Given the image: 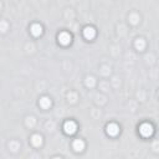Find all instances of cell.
Here are the masks:
<instances>
[{
	"label": "cell",
	"mask_w": 159,
	"mask_h": 159,
	"mask_svg": "<svg viewBox=\"0 0 159 159\" xmlns=\"http://www.w3.org/2000/svg\"><path fill=\"white\" fill-rule=\"evenodd\" d=\"M64 129H65V132L67 134H73L76 132V129H77V127H76V124L70 121V122H66L65 123V126H64Z\"/></svg>",
	"instance_id": "6da1fadb"
},
{
	"label": "cell",
	"mask_w": 159,
	"mask_h": 159,
	"mask_svg": "<svg viewBox=\"0 0 159 159\" xmlns=\"http://www.w3.org/2000/svg\"><path fill=\"white\" fill-rule=\"evenodd\" d=\"M139 130H141V133H142L144 137L150 136V134H152V132H153V129H152V126H149V124H147V123L142 124L141 128H139Z\"/></svg>",
	"instance_id": "7a4b0ae2"
},
{
	"label": "cell",
	"mask_w": 159,
	"mask_h": 159,
	"mask_svg": "<svg viewBox=\"0 0 159 159\" xmlns=\"http://www.w3.org/2000/svg\"><path fill=\"white\" fill-rule=\"evenodd\" d=\"M59 41L62 44V45H67V44H70V41H71V36L68 35L67 32H61L60 35H59Z\"/></svg>",
	"instance_id": "3957f363"
},
{
	"label": "cell",
	"mask_w": 159,
	"mask_h": 159,
	"mask_svg": "<svg viewBox=\"0 0 159 159\" xmlns=\"http://www.w3.org/2000/svg\"><path fill=\"white\" fill-rule=\"evenodd\" d=\"M84 35H85V37H86V39H88V40L93 39V37H95V35H96L95 29H93V27H86L85 31H84Z\"/></svg>",
	"instance_id": "277c9868"
},
{
	"label": "cell",
	"mask_w": 159,
	"mask_h": 159,
	"mask_svg": "<svg viewBox=\"0 0 159 159\" xmlns=\"http://www.w3.org/2000/svg\"><path fill=\"white\" fill-rule=\"evenodd\" d=\"M107 132H108V134H111V136H116L117 133H118V127H117V124H109V126L107 127Z\"/></svg>",
	"instance_id": "5b68a950"
},
{
	"label": "cell",
	"mask_w": 159,
	"mask_h": 159,
	"mask_svg": "<svg viewBox=\"0 0 159 159\" xmlns=\"http://www.w3.org/2000/svg\"><path fill=\"white\" fill-rule=\"evenodd\" d=\"M31 32H32L35 36H39V35H41V32H42V27H41L40 25H37V24L32 25V26H31Z\"/></svg>",
	"instance_id": "8992f818"
},
{
	"label": "cell",
	"mask_w": 159,
	"mask_h": 159,
	"mask_svg": "<svg viewBox=\"0 0 159 159\" xmlns=\"http://www.w3.org/2000/svg\"><path fill=\"white\" fill-rule=\"evenodd\" d=\"M84 147H85V144H84V142H82V141H76L73 143V148L76 150H82V149H84Z\"/></svg>",
	"instance_id": "52a82bcc"
},
{
	"label": "cell",
	"mask_w": 159,
	"mask_h": 159,
	"mask_svg": "<svg viewBox=\"0 0 159 159\" xmlns=\"http://www.w3.org/2000/svg\"><path fill=\"white\" fill-rule=\"evenodd\" d=\"M40 105L42 106L44 108H47V107H50L51 102H50V100H49V98H42V100H40Z\"/></svg>",
	"instance_id": "ba28073f"
},
{
	"label": "cell",
	"mask_w": 159,
	"mask_h": 159,
	"mask_svg": "<svg viewBox=\"0 0 159 159\" xmlns=\"http://www.w3.org/2000/svg\"><path fill=\"white\" fill-rule=\"evenodd\" d=\"M32 143L35 144V146H39V144L41 143V137L35 136V137H34V139H32Z\"/></svg>",
	"instance_id": "9c48e42d"
}]
</instances>
